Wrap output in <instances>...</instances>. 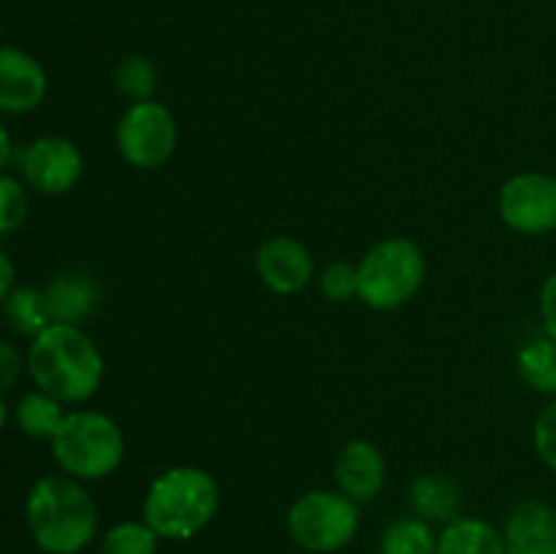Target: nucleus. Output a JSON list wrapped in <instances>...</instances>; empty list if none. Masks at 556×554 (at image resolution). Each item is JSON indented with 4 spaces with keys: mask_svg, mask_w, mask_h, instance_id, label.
Instances as JSON below:
<instances>
[{
    "mask_svg": "<svg viewBox=\"0 0 556 554\" xmlns=\"http://www.w3.org/2000/svg\"><path fill=\"white\" fill-rule=\"evenodd\" d=\"M3 315L9 320L11 331L20 337H38L52 318H49L47 299H43V288L22 286L14 288L9 293V299L3 302Z\"/></svg>",
    "mask_w": 556,
    "mask_h": 554,
    "instance_id": "nucleus-18",
    "label": "nucleus"
},
{
    "mask_svg": "<svg viewBox=\"0 0 556 554\" xmlns=\"http://www.w3.org/2000/svg\"><path fill=\"white\" fill-rule=\"evenodd\" d=\"M541 318L543 331L556 340V269L543 280L541 286Z\"/></svg>",
    "mask_w": 556,
    "mask_h": 554,
    "instance_id": "nucleus-27",
    "label": "nucleus"
},
{
    "mask_svg": "<svg viewBox=\"0 0 556 554\" xmlns=\"http://www.w3.org/2000/svg\"><path fill=\"white\" fill-rule=\"evenodd\" d=\"M500 217L516 234L538 237L556 228V179L541 172L514 174L500 188Z\"/></svg>",
    "mask_w": 556,
    "mask_h": 554,
    "instance_id": "nucleus-8",
    "label": "nucleus"
},
{
    "mask_svg": "<svg viewBox=\"0 0 556 554\" xmlns=\"http://www.w3.org/2000/svg\"><path fill=\"white\" fill-rule=\"evenodd\" d=\"M52 324L81 326L101 304V282L87 272H63L43 286Z\"/></svg>",
    "mask_w": 556,
    "mask_h": 554,
    "instance_id": "nucleus-14",
    "label": "nucleus"
},
{
    "mask_svg": "<svg viewBox=\"0 0 556 554\" xmlns=\"http://www.w3.org/2000/svg\"><path fill=\"white\" fill-rule=\"evenodd\" d=\"M16 427L22 435L33 440H52L54 432L63 424L65 411L63 402L54 400V396L43 394V391H27L25 396L16 405Z\"/></svg>",
    "mask_w": 556,
    "mask_h": 554,
    "instance_id": "nucleus-19",
    "label": "nucleus"
},
{
    "mask_svg": "<svg viewBox=\"0 0 556 554\" xmlns=\"http://www.w3.org/2000/svg\"><path fill=\"white\" fill-rule=\"evenodd\" d=\"M291 541L309 554H337L356 538L362 505L340 489H309L286 514Z\"/></svg>",
    "mask_w": 556,
    "mask_h": 554,
    "instance_id": "nucleus-6",
    "label": "nucleus"
},
{
    "mask_svg": "<svg viewBox=\"0 0 556 554\" xmlns=\"http://www.w3.org/2000/svg\"><path fill=\"white\" fill-rule=\"evenodd\" d=\"M11 150H14V147H11V136H9V130H5V125L0 123V174H3V168L9 166V161H11Z\"/></svg>",
    "mask_w": 556,
    "mask_h": 554,
    "instance_id": "nucleus-29",
    "label": "nucleus"
},
{
    "mask_svg": "<svg viewBox=\"0 0 556 554\" xmlns=\"http://www.w3.org/2000/svg\"><path fill=\"white\" fill-rule=\"evenodd\" d=\"M386 478H389V465H386V456L372 440H348L340 449L334 462V481L337 489L342 494H348L351 500L362 503H372L386 487Z\"/></svg>",
    "mask_w": 556,
    "mask_h": 554,
    "instance_id": "nucleus-12",
    "label": "nucleus"
},
{
    "mask_svg": "<svg viewBox=\"0 0 556 554\" xmlns=\"http://www.w3.org/2000/svg\"><path fill=\"white\" fill-rule=\"evenodd\" d=\"M434 554H508L503 530L478 516H456L438 532Z\"/></svg>",
    "mask_w": 556,
    "mask_h": 554,
    "instance_id": "nucleus-16",
    "label": "nucleus"
},
{
    "mask_svg": "<svg viewBox=\"0 0 556 554\" xmlns=\"http://www.w3.org/2000/svg\"><path fill=\"white\" fill-rule=\"evenodd\" d=\"M532 445L543 465L556 473V396L538 413L535 427H532Z\"/></svg>",
    "mask_w": 556,
    "mask_h": 554,
    "instance_id": "nucleus-25",
    "label": "nucleus"
},
{
    "mask_svg": "<svg viewBox=\"0 0 556 554\" xmlns=\"http://www.w3.org/2000/svg\"><path fill=\"white\" fill-rule=\"evenodd\" d=\"M114 85L130 103L150 101L157 87V65L147 54H128L114 68Z\"/></svg>",
    "mask_w": 556,
    "mask_h": 554,
    "instance_id": "nucleus-22",
    "label": "nucleus"
},
{
    "mask_svg": "<svg viewBox=\"0 0 556 554\" xmlns=\"http://www.w3.org/2000/svg\"><path fill=\"white\" fill-rule=\"evenodd\" d=\"M177 117L166 103L155 101V98L130 103L114 130L117 152L128 166L139 168V172L166 166L177 150Z\"/></svg>",
    "mask_w": 556,
    "mask_h": 554,
    "instance_id": "nucleus-7",
    "label": "nucleus"
},
{
    "mask_svg": "<svg viewBox=\"0 0 556 554\" xmlns=\"http://www.w3.org/2000/svg\"><path fill=\"white\" fill-rule=\"evenodd\" d=\"M516 369L521 380L538 394L556 396V340L543 335L530 337L516 353Z\"/></svg>",
    "mask_w": 556,
    "mask_h": 554,
    "instance_id": "nucleus-17",
    "label": "nucleus"
},
{
    "mask_svg": "<svg viewBox=\"0 0 556 554\" xmlns=\"http://www.w3.org/2000/svg\"><path fill=\"white\" fill-rule=\"evenodd\" d=\"M52 456L65 476L76 481L109 478L125 456V435L112 416L101 411H71L54 432Z\"/></svg>",
    "mask_w": 556,
    "mask_h": 554,
    "instance_id": "nucleus-4",
    "label": "nucleus"
},
{
    "mask_svg": "<svg viewBox=\"0 0 556 554\" xmlns=\"http://www.w3.org/2000/svg\"><path fill=\"white\" fill-rule=\"evenodd\" d=\"M22 369H25V358H22L20 348L9 340H0V396L14 389Z\"/></svg>",
    "mask_w": 556,
    "mask_h": 554,
    "instance_id": "nucleus-26",
    "label": "nucleus"
},
{
    "mask_svg": "<svg viewBox=\"0 0 556 554\" xmlns=\"http://www.w3.org/2000/svg\"><path fill=\"white\" fill-rule=\"evenodd\" d=\"M220 508V487L204 467L177 465L157 473L144 492L141 519L161 541H190L212 525Z\"/></svg>",
    "mask_w": 556,
    "mask_h": 554,
    "instance_id": "nucleus-3",
    "label": "nucleus"
},
{
    "mask_svg": "<svg viewBox=\"0 0 556 554\" xmlns=\"http://www.w3.org/2000/svg\"><path fill=\"white\" fill-rule=\"evenodd\" d=\"M25 367L38 391L63 405H81L101 389L106 362L81 326L49 324L27 348Z\"/></svg>",
    "mask_w": 556,
    "mask_h": 554,
    "instance_id": "nucleus-1",
    "label": "nucleus"
},
{
    "mask_svg": "<svg viewBox=\"0 0 556 554\" xmlns=\"http://www.w3.org/2000/svg\"><path fill=\"white\" fill-rule=\"evenodd\" d=\"M255 272L261 282L277 297H293L304 291L315 277L313 253L296 237L277 234L269 237L255 253Z\"/></svg>",
    "mask_w": 556,
    "mask_h": 554,
    "instance_id": "nucleus-10",
    "label": "nucleus"
},
{
    "mask_svg": "<svg viewBox=\"0 0 556 554\" xmlns=\"http://www.w3.org/2000/svg\"><path fill=\"white\" fill-rule=\"evenodd\" d=\"M161 536L144 519H125L109 527L101 536V554H157Z\"/></svg>",
    "mask_w": 556,
    "mask_h": 554,
    "instance_id": "nucleus-21",
    "label": "nucleus"
},
{
    "mask_svg": "<svg viewBox=\"0 0 556 554\" xmlns=\"http://www.w3.org/2000/svg\"><path fill=\"white\" fill-rule=\"evenodd\" d=\"M5 421H9V405H5L3 396H0V429L5 427Z\"/></svg>",
    "mask_w": 556,
    "mask_h": 554,
    "instance_id": "nucleus-30",
    "label": "nucleus"
},
{
    "mask_svg": "<svg viewBox=\"0 0 556 554\" xmlns=\"http://www.w3.org/2000/svg\"><path fill=\"white\" fill-rule=\"evenodd\" d=\"M320 291L329 302H351L358 299V266L348 261H331L320 272Z\"/></svg>",
    "mask_w": 556,
    "mask_h": 554,
    "instance_id": "nucleus-24",
    "label": "nucleus"
},
{
    "mask_svg": "<svg viewBox=\"0 0 556 554\" xmlns=\"http://www.w3.org/2000/svg\"><path fill=\"white\" fill-rule=\"evenodd\" d=\"M30 215L27 185L11 174H0V237L20 231Z\"/></svg>",
    "mask_w": 556,
    "mask_h": 554,
    "instance_id": "nucleus-23",
    "label": "nucleus"
},
{
    "mask_svg": "<svg viewBox=\"0 0 556 554\" xmlns=\"http://www.w3.org/2000/svg\"><path fill=\"white\" fill-rule=\"evenodd\" d=\"M22 182L41 196H65L85 174V155L65 136H41L20 155Z\"/></svg>",
    "mask_w": 556,
    "mask_h": 554,
    "instance_id": "nucleus-9",
    "label": "nucleus"
},
{
    "mask_svg": "<svg viewBox=\"0 0 556 554\" xmlns=\"http://www.w3.org/2000/svg\"><path fill=\"white\" fill-rule=\"evenodd\" d=\"M407 503L418 519L429 525H448L459 516L462 489L445 473H418L407 487Z\"/></svg>",
    "mask_w": 556,
    "mask_h": 554,
    "instance_id": "nucleus-15",
    "label": "nucleus"
},
{
    "mask_svg": "<svg viewBox=\"0 0 556 554\" xmlns=\"http://www.w3.org/2000/svg\"><path fill=\"white\" fill-rule=\"evenodd\" d=\"M434 549H438V532L418 516H402L391 521L380 532L378 543V554H434Z\"/></svg>",
    "mask_w": 556,
    "mask_h": 554,
    "instance_id": "nucleus-20",
    "label": "nucleus"
},
{
    "mask_svg": "<svg viewBox=\"0 0 556 554\" xmlns=\"http://www.w3.org/2000/svg\"><path fill=\"white\" fill-rule=\"evenodd\" d=\"M49 90L43 65L20 47H0V114L36 112Z\"/></svg>",
    "mask_w": 556,
    "mask_h": 554,
    "instance_id": "nucleus-11",
    "label": "nucleus"
},
{
    "mask_svg": "<svg viewBox=\"0 0 556 554\" xmlns=\"http://www.w3.org/2000/svg\"><path fill=\"white\" fill-rule=\"evenodd\" d=\"M508 554H556V508L527 500L508 514L503 527Z\"/></svg>",
    "mask_w": 556,
    "mask_h": 554,
    "instance_id": "nucleus-13",
    "label": "nucleus"
},
{
    "mask_svg": "<svg viewBox=\"0 0 556 554\" xmlns=\"http://www.w3.org/2000/svg\"><path fill=\"white\" fill-rule=\"evenodd\" d=\"M356 266L358 299L378 313H391L410 302L427 277V255L407 237L380 239Z\"/></svg>",
    "mask_w": 556,
    "mask_h": 554,
    "instance_id": "nucleus-5",
    "label": "nucleus"
},
{
    "mask_svg": "<svg viewBox=\"0 0 556 554\" xmlns=\"http://www.w3.org/2000/svg\"><path fill=\"white\" fill-rule=\"evenodd\" d=\"M30 538L43 554H79L98 538V505L81 481L52 473L30 487L25 500Z\"/></svg>",
    "mask_w": 556,
    "mask_h": 554,
    "instance_id": "nucleus-2",
    "label": "nucleus"
},
{
    "mask_svg": "<svg viewBox=\"0 0 556 554\" xmlns=\"http://www.w3.org/2000/svg\"><path fill=\"white\" fill-rule=\"evenodd\" d=\"M14 277H16L14 261L0 250V307H3V302L9 299V293L14 291Z\"/></svg>",
    "mask_w": 556,
    "mask_h": 554,
    "instance_id": "nucleus-28",
    "label": "nucleus"
}]
</instances>
